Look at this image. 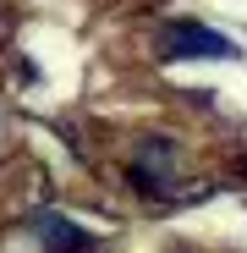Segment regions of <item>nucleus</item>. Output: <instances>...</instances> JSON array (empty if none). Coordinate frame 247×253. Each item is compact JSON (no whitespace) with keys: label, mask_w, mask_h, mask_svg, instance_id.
<instances>
[{"label":"nucleus","mask_w":247,"mask_h":253,"mask_svg":"<svg viewBox=\"0 0 247 253\" xmlns=\"http://www.w3.org/2000/svg\"><path fill=\"white\" fill-rule=\"evenodd\" d=\"M38 231H44L50 242V253H88L94 248V237L82 231V226H71V220H61V215H38Z\"/></svg>","instance_id":"3"},{"label":"nucleus","mask_w":247,"mask_h":253,"mask_svg":"<svg viewBox=\"0 0 247 253\" xmlns=\"http://www.w3.org/2000/svg\"><path fill=\"white\" fill-rule=\"evenodd\" d=\"M132 182L143 193H171V182H176V143L171 138H143L138 160H132Z\"/></svg>","instance_id":"2"},{"label":"nucleus","mask_w":247,"mask_h":253,"mask_svg":"<svg viewBox=\"0 0 247 253\" xmlns=\"http://www.w3.org/2000/svg\"><path fill=\"white\" fill-rule=\"evenodd\" d=\"M159 55L165 61H187V55H236L225 33L203 28V22H165L159 28Z\"/></svg>","instance_id":"1"}]
</instances>
